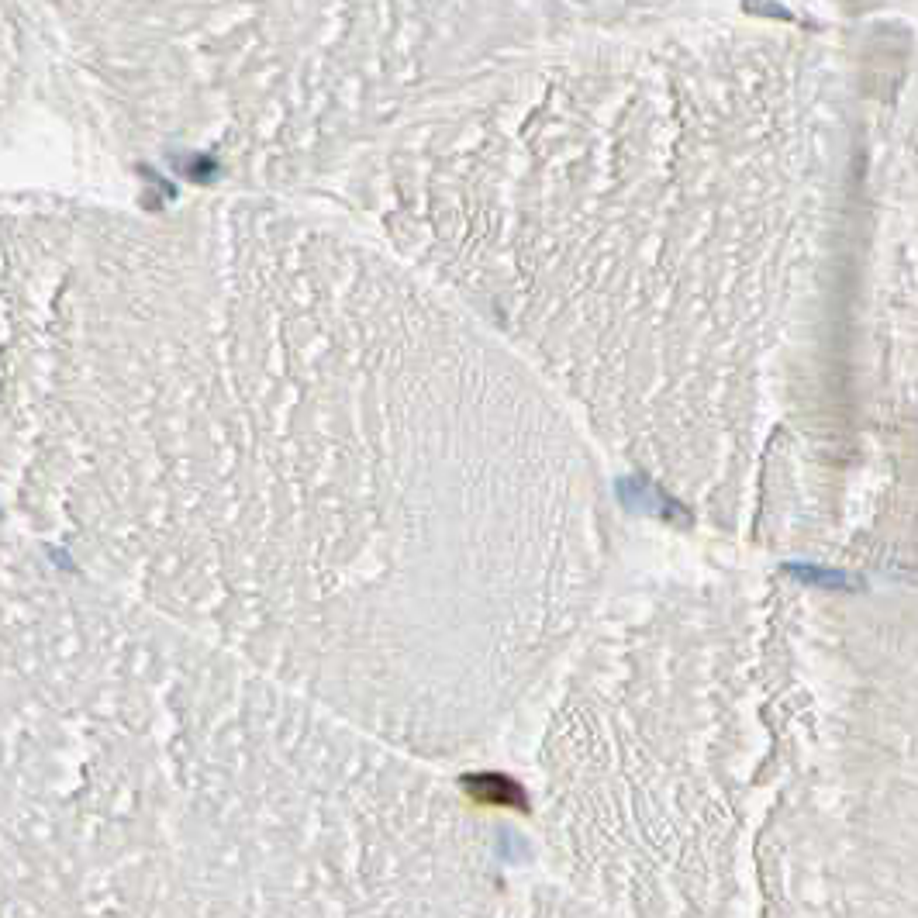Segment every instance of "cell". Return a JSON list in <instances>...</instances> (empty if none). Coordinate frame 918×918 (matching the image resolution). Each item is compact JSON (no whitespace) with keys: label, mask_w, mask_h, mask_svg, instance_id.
<instances>
[{"label":"cell","mask_w":918,"mask_h":918,"mask_svg":"<svg viewBox=\"0 0 918 918\" xmlns=\"http://www.w3.org/2000/svg\"><path fill=\"white\" fill-rule=\"evenodd\" d=\"M798 580L608 598L546 694L560 887L611 918H915L912 642Z\"/></svg>","instance_id":"obj_2"},{"label":"cell","mask_w":918,"mask_h":918,"mask_svg":"<svg viewBox=\"0 0 918 918\" xmlns=\"http://www.w3.org/2000/svg\"><path fill=\"white\" fill-rule=\"evenodd\" d=\"M442 767L0 542V918H497Z\"/></svg>","instance_id":"obj_1"}]
</instances>
